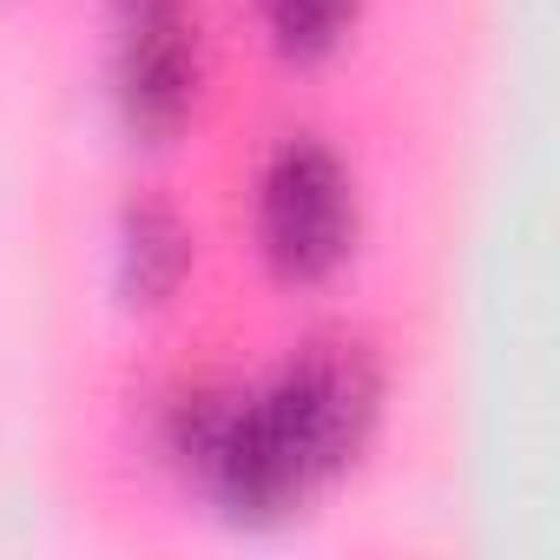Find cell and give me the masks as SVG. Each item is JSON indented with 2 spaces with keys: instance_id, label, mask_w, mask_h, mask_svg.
<instances>
[{
  "instance_id": "6da1fadb",
  "label": "cell",
  "mask_w": 560,
  "mask_h": 560,
  "mask_svg": "<svg viewBox=\"0 0 560 560\" xmlns=\"http://www.w3.org/2000/svg\"><path fill=\"white\" fill-rule=\"evenodd\" d=\"M376 409L383 376L363 343H304L257 389L185 396L165 442L231 527H277L370 448Z\"/></svg>"
},
{
  "instance_id": "7a4b0ae2",
  "label": "cell",
  "mask_w": 560,
  "mask_h": 560,
  "mask_svg": "<svg viewBox=\"0 0 560 560\" xmlns=\"http://www.w3.org/2000/svg\"><path fill=\"white\" fill-rule=\"evenodd\" d=\"M357 231H363L357 178L324 139L298 132L264 159V172H257V250H264L277 284H291V291L330 284L357 250Z\"/></svg>"
},
{
  "instance_id": "3957f363",
  "label": "cell",
  "mask_w": 560,
  "mask_h": 560,
  "mask_svg": "<svg viewBox=\"0 0 560 560\" xmlns=\"http://www.w3.org/2000/svg\"><path fill=\"white\" fill-rule=\"evenodd\" d=\"M113 34H119L113 40V106H119L126 132L145 145L178 139L198 106V80H205L191 8L139 21V27H113Z\"/></svg>"
},
{
  "instance_id": "277c9868",
  "label": "cell",
  "mask_w": 560,
  "mask_h": 560,
  "mask_svg": "<svg viewBox=\"0 0 560 560\" xmlns=\"http://www.w3.org/2000/svg\"><path fill=\"white\" fill-rule=\"evenodd\" d=\"M198 264V237L178 218V205L139 191L113 218V291L126 311H165Z\"/></svg>"
},
{
  "instance_id": "5b68a950",
  "label": "cell",
  "mask_w": 560,
  "mask_h": 560,
  "mask_svg": "<svg viewBox=\"0 0 560 560\" xmlns=\"http://www.w3.org/2000/svg\"><path fill=\"white\" fill-rule=\"evenodd\" d=\"M257 8H264V34L277 54L298 67H317L350 40L363 0H257Z\"/></svg>"
},
{
  "instance_id": "8992f818",
  "label": "cell",
  "mask_w": 560,
  "mask_h": 560,
  "mask_svg": "<svg viewBox=\"0 0 560 560\" xmlns=\"http://www.w3.org/2000/svg\"><path fill=\"white\" fill-rule=\"evenodd\" d=\"M185 0H106L113 27H139V21H159V14H178Z\"/></svg>"
}]
</instances>
